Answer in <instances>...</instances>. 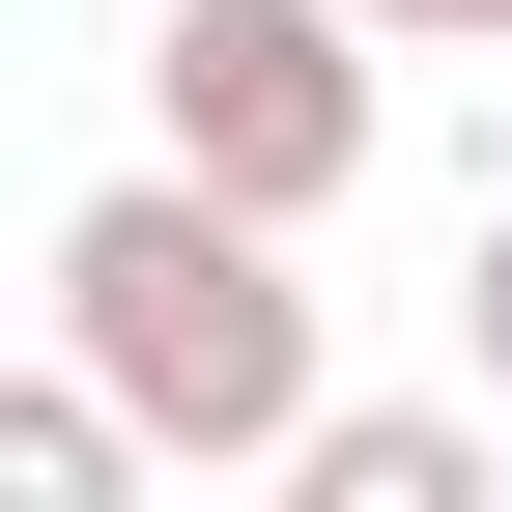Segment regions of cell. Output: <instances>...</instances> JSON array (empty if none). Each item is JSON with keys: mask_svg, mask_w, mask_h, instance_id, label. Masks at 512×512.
Masks as SVG:
<instances>
[{"mask_svg": "<svg viewBox=\"0 0 512 512\" xmlns=\"http://www.w3.org/2000/svg\"><path fill=\"white\" fill-rule=\"evenodd\" d=\"M57 342L143 399V456H200V484H256L342 370H313V285H285V228L228 200V171H114L86 228H57Z\"/></svg>", "mask_w": 512, "mask_h": 512, "instance_id": "obj_1", "label": "cell"}, {"mask_svg": "<svg viewBox=\"0 0 512 512\" xmlns=\"http://www.w3.org/2000/svg\"><path fill=\"white\" fill-rule=\"evenodd\" d=\"M143 114H171V171H228L256 228H313L370 171V0H171L143 29Z\"/></svg>", "mask_w": 512, "mask_h": 512, "instance_id": "obj_2", "label": "cell"}, {"mask_svg": "<svg viewBox=\"0 0 512 512\" xmlns=\"http://www.w3.org/2000/svg\"><path fill=\"white\" fill-rule=\"evenodd\" d=\"M285 484L313 512H484V399H313Z\"/></svg>", "mask_w": 512, "mask_h": 512, "instance_id": "obj_3", "label": "cell"}, {"mask_svg": "<svg viewBox=\"0 0 512 512\" xmlns=\"http://www.w3.org/2000/svg\"><path fill=\"white\" fill-rule=\"evenodd\" d=\"M114 484H171L143 399H114V370H0V512H114Z\"/></svg>", "mask_w": 512, "mask_h": 512, "instance_id": "obj_4", "label": "cell"}, {"mask_svg": "<svg viewBox=\"0 0 512 512\" xmlns=\"http://www.w3.org/2000/svg\"><path fill=\"white\" fill-rule=\"evenodd\" d=\"M370 29H427V57H512V0H370Z\"/></svg>", "mask_w": 512, "mask_h": 512, "instance_id": "obj_5", "label": "cell"}, {"mask_svg": "<svg viewBox=\"0 0 512 512\" xmlns=\"http://www.w3.org/2000/svg\"><path fill=\"white\" fill-rule=\"evenodd\" d=\"M456 342H484V399H512V228H484V285H456Z\"/></svg>", "mask_w": 512, "mask_h": 512, "instance_id": "obj_6", "label": "cell"}]
</instances>
